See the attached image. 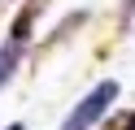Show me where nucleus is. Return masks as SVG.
<instances>
[{
  "label": "nucleus",
  "instance_id": "1",
  "mask_svg": "<svg viewBox=\"0 0 135 130\" xmlns=\"http://www.w3.org/2000/svg\"><path fill=\"white\" fill-rule=\"evenodd\" d=\"M113 100H118V82H100L96 91H87V95L70 108V117L61 121V130H91V126L109 113V104H113Z\"/></svg>",
  "mask_w": 135,
  "mask_h": 130
},
{
  "label": "nucleus",
  "instance_id": "2",
  "mask_svg": "<svg viewBox=\"0 0 135 130\" xmlns=\"http://www.w3.org/2000/svg\"><path fill=\"white\" fill-rule=\"evenodd\" d=\"M39 9H48V0H26V4L18 9V17H13V26H9V39H18V43H26V39H31Z\"/></svg>",
  "mask_w": 135,
  "mask_h": 130
},
{
  "label": "nucleus",
  "instance_id": "3",
  "mask_svg": "<svg viewBox=\"0 0 135 130\" xmlns=\"http://www.w3.org/2000/svg\"><path fill=\"white\" fill-rule=\"evenodd\" d=\"M22 52H26V43H18V39H4V43H0V87L13 78V69H18V61H22Z\"/></svg>",
  "mask_w": 135,
  "mask_h": 130
},
{
  "label": "nucleus",
  "instance_id": "4",
  "mask_svg": "<svg viewBox=\"0 0 135 130\" xmlns=\"http://www.w3.org/2000/svg\"><path fill=\"white\" fill-rule=\"evenodd\" d=\"M105 130H135V113L122 108V113H113V117H105Z\"/></svg>",
  "mask_w": 135,
  "mask_h": 130
},
{
  "label": "nucleus",
  "instance_id": "5",
  "mask_svg": "<svg viewBox=\"0 0 135 130\" xmlns=\"http://www.w3.org/2000/svg\"><path fill=\"white\" fill-rule=\"evenodd\" d=\"M4 130H26V126H22V121H13V126H4Z\"/></svg>",
  "mask_w": 135,
  "mask_h": 130
}]
</instances>
